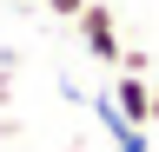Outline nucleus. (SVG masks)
<instances>
[{
	"instance_id": "f257e3e1",
	"label": "nucleus",
	"mask_w": 159,
	"mask_h": 152,
	"mask_svg": "<svg viewBox=\"0 0 159 152\" xmlns=\"http://www.w3.org/2000/svg\"><path fill=\"white\" fill-rule=\"evenodd\" d=\"M73 27H80V46H86V60H99V66H119V53H126V40H119V20H113V7H99V0H86Z\"/></svg>"
},
{
	"instance_id": "f03ea898",
	"label": "nucleus",
	"mask_w": 159,
	"mask_h": 152,
	"mask_svg": "<svg viewBox=\"0 0 159 152\" xmlns=\"http://www.w3.org/2000/svg\"><path fill=\"white\" fill-rule=\"evenodd\" d=\"M113 106L126 126H152V80L146 73H119L113 80Z\"/></svg>"
},
{
	"instance_id": "7ed1b4c3",
	"label": "nucleus",
	"mask_w": 159,
	"mask_h": 152,
	"mask_svg": "<svg viewBox=\"0 0 159 152\" xmlns=\"http://www.w3.org/2000/svg\"><path fill=\"white\" fill-rule=\"evenodd\" d=\"M119 73H152V53H139V46H126V53H119Z\"/></svg>"
},
{
	"instance_id": "20e7f679",
	"label": "nucleus",
	"mask_w": 159,
	"mask_h": 152,
	"mask_svg": "<svg viewBox=\"0 0 159 152\" xmlns=\"http://www.w3.org/2000/svg\"><path fill=\"white\" fill-rule=\"evenodd\" d=\"M80 7L86 0H47V13H60V20H80Z\"/></svg>"
},
{
	"instance_id": "39448f33",
	"label": "nucleus",
	"mask_w": 159,
	"mask_h": 152,
	"mask_svg": "<svg viewBox=\"0 0 159 152\" xmlns=\"http://www.w3.org/2000/svg\"><path fill=\"white\" fill-rule=\"evenodd\" d=\"M152 126H159V86H152Z\"/></svg>"
},
{
	"instance_id": "423d86ee",
	"label": "nucleus",
	"mask_w": 159,
	"mask_h": 152,
	"mask_svg": "<svg viewBox=\"0 0 159 152\" xmlns=\"http://www.w3.org/2000/svg\"><path fill=\"white\" fill-rule=\"evenodd\" d=\"M73 152H86V145H73Z\"/></svg>"
}]
</instances>
